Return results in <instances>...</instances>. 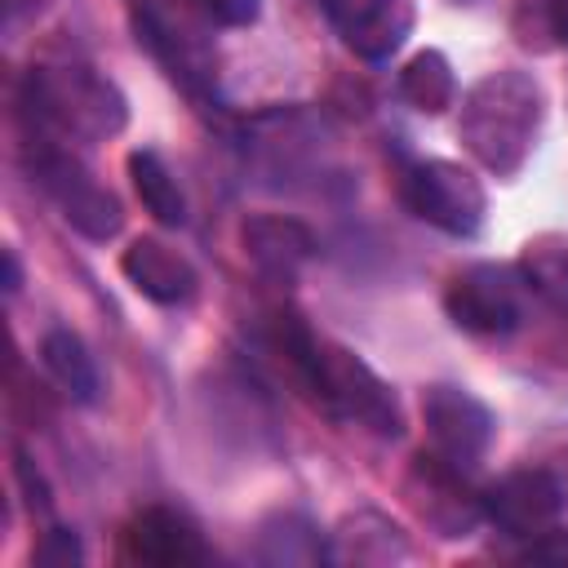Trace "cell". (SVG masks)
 <instances>
[{"label": "cell", "instance_id": "6da1fadb", "mask_svg": "<svg viewBox=\"0 0 568 568\" xmlns=\"http://www.w3.org/2000/svg\"><path fill=\"white\" fill-rule=\"evenodd\" d=\"M541 115H546V93L528 71L515 67L488 71L462 98L457 138L488 173L515 178L537 146Z\"/></svg>", "mask_w": 568, "mask_h": 568}, {"label": "cell", "instance_id": "7a4b0ae2", "mask_svg": "<svg viewBox=\"0 0 568 568\" xmlns=\"http://www.w3.org/2000/svg\"><path fill=\"white\" fill-rule=\"evenodd\" d=\"M22 111L49 138L102 142L129 124V102L115 80L93 67H31L22 80Z\"/></svg>", "mask_w": 568, "mask_h": 568}, {"label": "cell", "instance_id": "3957f363", "mask_svg": "<svg viewBox=\"0 0 568 568\" xmlns=\"http://www.w3.org/2000/svg\"><path fill=\"white\" fill-rule=\"evenodd\" d=\"M297 386L337 422H351V426L382 435V439L404 435V413H399L395 390L355 351H346L337 342L315 337V346L297 373Z\"/></svg>", "mask_w": 568, "mask_h": 568}, {"label": "cell", "instance_id": "277c9868", "mask_svg": "<svg viewBox=\"0 0 568 568\" xmlns=\"http://www.w3.org/2000/svg\"><path fill=\"white\" fill-rule=\"evenodd\" d=\"M58 142H62V138H49V133L36 138V146L27 151V173H31V182L58 204V213H62V222H67L71 231H80V235L93 240V244L115 240V235L124 231V209H120V200H115L67 146H58Z\"/></svg>", "mask_w": 568, "mask_h": 568}, {"label": "cell", "instance_id": "5b68a950", "mask_svg": "<svg viewBox=\"0 0 568 568\" xmlns=\"http://www.w3.org/2000/svg\"><path fill=\"white\" fill-rule=\"evenodd\" d=\"M528 280L510 262H470L444 288L448 320L470 337H506L528 315Z\"/></svg>", "mask_w": 568, "mask_h": 568}, {"label": "cell", "instance_id": "8992f818", "mask_svg": "<svg viewBox=\"0 0 568 568\" xmlns=\"http://www.w3.org/2000/svg\"><path fill=\"white\" fill-rule=\"evenodd\" d=\"M399 200L417 222H426L444 235H457V240L479 235L484 213H488V195H484L479 178L453 160L408 164L399 178Z\"/></svg>", "mask_w": 568, "mask_h": 568}, {"label": "cell", "instance_id": "52a82bcc", "mask_svg": "<svg viewBox=\"0 0 568 568\" xmlns=\"http://www.w3.org/2000/svg\"><path fill=\"white\" fill-rule=\"evenodd\" d=\"M422 422H426V435H430V453H439L444 462L470 470L488 457L493 439H497V417L493 408L470 395L466 386H426L422 395Z\"/></svg>", "mask_w": 568, "mask_h": 568}, {"label": "cell", "instance_id": "ba28073f", "mask_svg": "<svg viewBox=\"0 0 568 568\" xmlns=\"http://www.w3.org/2000/svg\"><path fill=\"white\" fill-rule=\"evenodd\" d=\"M568 501V484L550 470V466H519V470H506L501 479H493L484 493H479V506H484V519L506 532V537H532L541 528H550L559 519Z\"/></svg>", "mask_w": 568, "mask_h": 568}, {"label": "cell", "instance_id": "9c48e42d", "mask_svg": "<svg viewBox=\"0 0 568 568\" xmlns=\"http://www.w3.org/2000/svg\"><path fill=\"white\" fill-rule=\"evenodd\" d=\"M328 27L342 36V44L368 62L390 58L408 31H413V0H320Z\"/></svg>", "mask_w": 568, "mask_h": 568}, {"label": "cell", "instance_id": "30bf717a", "mask_svg": "<svg viewBox=\"0 0 568 568\" xmlns=\"http://www.w3.org/2000/svg\"><path fill=\"white\" fill-rule=\"evenodd\" d=\"M408 493L422 510V519L439 532V537H466L475 528V519H484L479 493L466 488V470L444 462L439 453H422L413 462V479Z\"/></svg>", "mask_w": 568, "mask_h": 568}, {"label": "cell", "instance_id": "8fae6325", "mask_svg": "<svg viewBox=\"0 0 568 568\" xmlns=\"http://www.w3.org/2000/svg\"><path fill=\"white\" fill-rule=\"evenodd\" d=\"M120 546L133 564H151V568H191L209 559L200 528L173 506H142L124 524Z\"/></svg>", "mask_w": 568, "mask_h": 568}, {"label": "cell", "instance_id": "7c38bea8", "mask_svg": "<svg viewBox=\"0 0 568 568\" xmlns=\"http://www.w3.org/2000/svg\"><path fill=\"white\" fill-rule=\"evenodd\" d=\"M120 271L124 280L155 306H186L195 293H200V275L195 266L173 248L164 244L160 235H142L133 240L124 253H120Z\"/></svg>", "mask_w": 568, "mask_h": 568}, {"label": "cell", "instance_id": "4fadbf2b", "mask_svg": "<svg viewBox=\"0 0 568 568\" xmlns=\"http://www.w3.org/2000/svg\"><path fill=\"white\" fill-rule=\"evenodd\" d=\"M248 262L271 280H293L315 257V231L288 213H253L240 226Z\"/></svg>", "mask_w": 568, "mask_h": 568}, {"label": "cell", "instance_id": "5bb4252c", "mask_svg": "<svg viewBox=\"0 0 568 568\" xmlns=\"http://www.w3.org/2000/svg\"><path fill=\"white\" fill-rule=\"evenodd\" d=\"M133 27H138V44H146L169 67L173 80H182L186 89L209 84V75H213L209 53L186 27H173V18H164L155 4H138L133 9Z\"/></svg>", "mask_w": 568, "mask_h": 568}, {"label": "cell", "instance_id": "9a60e30c", "mask_svg": "<svg viewBox=\"0 0 568 568\" xmlns=\"http://www.w3.org/2000/svg\"><path fill=\"white\" fill-rule=\"evenodd\" d=\"M404 555H408L404 528L377 510L346 515L342 528L333 532V546H328V559H337V564H390Z\"/></svg>", "mask_w": 568, "mask_h": 568}, {"label": "cell", "instance_id": "2e32d148", "mask_svg": "<svg viewBox=\"0 0 568 568\" xmlns=\"http://www.w3.org/2000/svg\"><path fill=\"white\" fill-rule=\"evenodd\" d=\"M129 178H133L142 209L160 226H186V195H182V186H178V178L160 151H151V146L129 151Z\"/></svg>", "mask_w": 568, "mask_h": 568}, {"label": "cell", "instance_id": "e0dca14e", "mask_svg": "<svg viewBox=\"0 0 568 568\" xmlns=\"http://www.w3.org/2000/svg\"><path fill=\"white\" fill-rule=\"evenodd\" d=\"M40 359H44L49 377H53L75 404H93V399H98L102 377H98V364H93L89 346L80 342V333H71V328H49V333L40 337Z\"/></svg>", "mask_w": 568, "mask_h": 568}, {"label": "cell", "instance_id": "ac0fdd59", "mask_svg": "<svg viewBox=\"0 0 568 568\" xmlns=\"http://www.w3.org/2000/svg\"><path fill=\"white\" fill-rule=\"evenodd\" d=\"M399 98L422 115H444L457 102L453 62L439 49H422L399 67Z\"/></svg>", "mask_w": 568, "mask_h": 568}, {"label": "cell", "instance_id": "d6986e66", "mask_svg": "<svg viewBox=\"0 0 568 568\" xmlns=\"http://www.w3.org/2000/svg\"><path fill=\"white\" fill-rule=\"evenodd\" d=\"M519 271L532 288V297H541L550 311H559L568 320V244L564 240H537L524 248Z\"/></svg>", "mask_w": 568, "mask_h": 568}, {"label": "cell", "instance_id": "ffe728a7", "mask_svg": "<svg viewBox=\"0 0 568 568\" xmlns=\"http://www.w3.org/2000/svg\"><path fill=\"white\" fill-rule=\"evenodd\" d=\"M80 537L71 532V528H49L40 541H36V550H31V564H40V568H71V564H80Z\"/></svg>", "mask_w": 568, "mask_h": 568}, {"label": "cell", "instance_id": "44dd1931", "mask_svg": "<svg viewBox=\"0 0 568 568\" xmlns=\"http://www.w3.org/2000/svg\"><path fill=\"white\" fill-rule=\"evenodd\" d=\"M524 559L528 564H559V568H568V528H541V532H532L528 537V546H524Z\"/></svg>", "mask_w": 568, "mask_h": 568}, {"label": "cell", "instance_id": "7402d4cb", "mask_svg": "<svg viewBox=\"0 0 568 568\" xmlns=\"http://www.w3.org/2000/svg\"><path fill=\"white\" fill-rule=\"evenodd\" d=\"M195 4L217 27H253L262 13V0H195Z\"/></svg>", "mask_w": 568, "mask_h": 568}, {"label": "cell", "instance_id": "603a6c76", "mask_svg": "<svg viewBox=\"0 0 568 568\" xmlns=\"http://www.w3.org/2000/svg\"><path fill=\"white\" fill-rule=\"evenodd\" d=\"M546 27L559 44H568V0H546Z\"/></svg>", "mask_w": 568, "mask_h": 568}, {"label": "cell", "instance_id": "cb8c5ba5", "mask_svg": "<svg viewBox=\"0 0 568 568\" xmlns=\"http://www.w3.org/2000/svg\"><path fill=\"white\" fill-rule=\"evenodd\" d=\"M18 284H22V266H18V253H13V248H4V293H18Z\"/></svg>", "mask_w": 568, "mask_h": 568}, {"label": "cell", "instance_id": "d4e9b609", "mask_svg": "<svg viewBox=\"0 0 568 568\" xmlns=\"http://www.w3.org/2000/svg\"><path fill=\"white\" fill-rule=\"evenodd\" d=\"M31 4H40V0H4L9 13H22V9H31Z\"/></svg>", "mask_w": 568, "mask_h": 568}]
</instances>
